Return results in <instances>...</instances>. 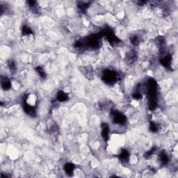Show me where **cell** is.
<instances>
[{
	"instance_id": "cell-1",
	"label": "cell",
	"mask_w": 178,
	"mask_h": 178,
	"mask_svg": "<svg viewBox=\"0 0 178 178\" xmlns=\"http://www.w3.org/2000/svg\"><path fill=\"white\" fill-rule=\"evenodd\" d=\"M22 40L24 44H31L34 41V34L28 25H24L22 29Z\"/></svg>"
},
{
	"instance_id": "cell-2",
	"label": "cell",
	"mask_w": 178,
	"mask_h": 178,
	"mask_svg": "<svg viewBox=\"0 0 178 178\" xmlns=\"http://www.w3.org/2000/svg\"><path fill=\"white\" fill-rule=\"evenodd\" d=\"M102 79L107 84H114L115 82L118 81V75L115 72H113L111 70H106L103 73Z\"/></svg>"
},
{
	"instance_id": "cell-3",
	"label": "cell",
	"mask_w": 178,
	"mask_h": 178,
	"mask_svg": "<svg viewBox=\"0 0 178 178\" xmlns=\"http://www.w3.org/2000/svg\"><path fill=\"white\" fill-rule=\"evenodd\" d=\"M38 98L35 93H29L26 95L25 98V107L33 108L36 106Z\"/></svg>"
},
{
	"instance_id": "cell-4",
	"label": "cell",
	"mask_w": 178,
	"mask_h": 178,
	"mask_svg": "<svg viewBox=\"0 0 178 178\" xmlns=\"http://www.w3.org/2000/svg\"><path fill=\"white\" fill-rule=\"evenodd\" d=\"M1 88H2L4 90H8L11 88V82L8 79H7V77L3 78V77H1Z\"/></svg>"
},
{
	"instance_id": "cell-5",
	"label": "cell",
	"mask_w": 178,
	"mask_h": 178,
	"mask_svg": "<svg viewBox=\"0 0 178 178\" xmlns=\"http://www.w3.org/2000/svg\"><path fill=\"white\" fill-rule=\"evenodd\" d=\"M56 98H57V100L59 102H65L68 100V94L66 93L63 92V91H60L59 93H58L57 96H56Z\"/></svg>"
},
{
	"instance_id": "cell-6",
	"label": "cell",
	"mask_w": 178,
	"mask_h": 178,
	"mask_svg": "<svg viewBox=\"0 0 178 178\" xmlns=\"http://www.w3.org/2000/svg\"><path fill=\"white\" fill-rule=\"evenodd\" d=\"M64 169H65L66 173H73L75 167H74V165L73 164L68 163V164H66L65 167H64Z\"/></svg>"
},
{
	"instance_id": "cell-7",
	"label": "cell",
	"mask_w": 178,
	"mask_h": 178,
	"mask_svg": "<svg viewBox=\"0 0 178 178\" xmlns=\"http://www.w3.org/2000/svg\"><path fill=\"white\" fill-rule=\"evenodd\" d=\"M36 71L38 74V75L40 77H41V78L45 79V76H46V75H45V72L44 70H43V68L42 67H41V66H38L36 68Z\"/></svg>"
}]
</instances>
